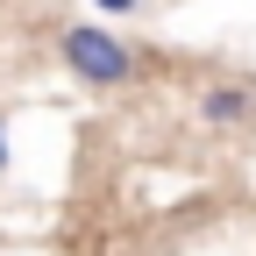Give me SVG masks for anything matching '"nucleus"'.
Here are the masks:
<instances>
[{
  "instance_id": "obj_1",
  "label": "nucleus",
  "mask_w": 256,
  "mask_h": 256,
  "mask_svg": "<svg viewBox=\"0 0 256 256\" xmlns=\"http://www.w3.org/2000/svg\"><path fill=\"white\" fill-rule=\"evenodd\" d=\"M57 57H64V72H72L78 86H100V92H114V86H128L136 78V50H128L121 36H107V28H92V22H72L57 36Z\"/></svg>"
},
{
  "instance_id": "obj_2",
  "label": "nucleus",
  "mask_w": 256,
  "mask_h": 256,
  "mask_svg": "<svg viewBox=\"0 0 256 256\" xmlns=\"http://www.w3.org/2000/svg\"><path fill=\"white\" fill-rule=\"evenodd\" d=\"M200 121L206 128H249L256 121V86H235V78L228 86H206L200 92Z\"/></svg>"
},
{
  "instance_id": "obj_3",
  "label": "nucleus",
  "mask_w": 256,
  "mask_h": 256,
  "mask_svg": "<svg viewBox=\"0 0 256 256\" xmlns=\"http://www.w3.org/2000/svg\"><path fill=\"white\" fill-rule=\"evenodd\" d=\"M100 8H107V14H136V0H100Z\"/></svg>"
},
{
  "instance_id": "obj_4",
  "label": "nucleus",
  "mask_w": 256,
  "mask_h": 256,
  "mask_svg": "<svg viewBox=\"0 0 256 256\" xmlns=\"http://www.w3.org/2000/svg\"><path fill=\"white\" fill-rule=\"evenodd\" d=\"M0 171H8V128H0Z\"/></svg>"
}]
</instances>
